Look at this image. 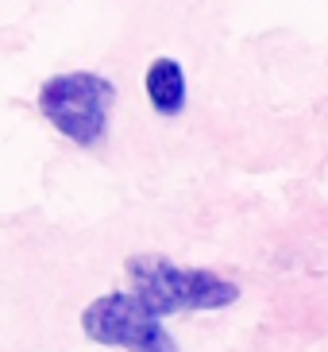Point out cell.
I'll return each instance as SVG.
<instances>
[{
    "mask_svg": "<svg viewBox=\"0 0 328 352\" xmlns=\"http://www.w3.org/2000/svg\"><path fill=\"white\" fill-rule=\"evenodd\" d=\"M147 97L159 116H178L185 109V74L174 58H154L147 66Z\"/></svg>",
    "mask_w": 328,
    "mask_h": 352,
    "instance_id": "cell-4",
    "label": "cell"
},
{
    "mask_svg": "<svg viewBox=\"0 0 328 352\" xmlns=\"http://www.w3.org/2000/svg\"><path fill=\"white\" fill-rule=\"evenodd\" d=\"M82 333L93 344L124 352H182L166 333L163 318L151 314L132 290H108L82 310Z\"/></svg>",
    "mask_w": 328,
    "mask_h": 352,
    "instance_id": "cell-3",
    "label": "cell"
},
{
    "mask_svg": "<svg viewBox=\"0 0 328 352\" xmlns=\"http://www.w3.org/2000/svg\"><path fill=\"white\" fill-rule=\"evenodd\" d=\"M128 290L159 318L174 314H201V310H228L239 302V283L224 279L209 267H182L159 252L128 256Z\"/></svg>",
    "mask_w": 328,
    "mask_h": 352,
    "instance_id": "cell-1",
    "label": "cell"
},
{
    "mask_svg": "<svg viewBox=\"0 0 328 352\" xmlns=\"http://www.w3.org/2000/svg\"><path fill=\"white\" fill-rule=\"evenodd\" d=\"M116 104V85L101 74L70 70L47 78L39 89V113L78 147H101L108 135V116Z\"/></svg>",
    "mask_w": 328,
    "mask_h": 352,
    "instance_id": "cell-2",
    "label": "cell"
}]
</instances>
